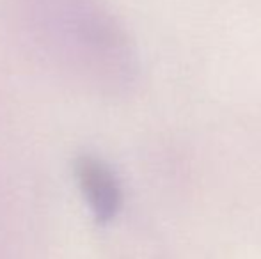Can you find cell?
<instances>
[{"label": "cell", "mask_w": 261, "mask_h": 259, "mask_svg": "<svg viewBox=\"0 0 261 259\" xmlns=\"http://www.w3.org/2000/svg\"><path fill=\"white\" fill-rule=\"evenodd\" d=\"M73 170L98 224L112 222L123 206V190L114 170L94 155H80L75 160Z\"/></svg>", "instance_id": "6da1fadb"}]
</instances>
